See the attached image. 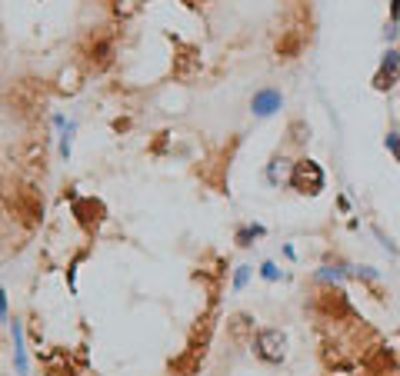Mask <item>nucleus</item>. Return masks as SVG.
<instances>
[{
  "label": "nucleus",
  "instance_id": "20",
  "mask_svg": "<svg viewBox=\"0 0 400 376\" xmlns=\"http://www.w3.org/2000/svg\"><path fill=\"white\" fill-rule=\"evenodd\" d=\"M247 276H250V270H247V267H240V270L233 273V286H237V290H240V286L247 283Z\"/></svg>",
  "mask_w": 400,
  "mask_h": 376
},
{
  "label": "nucleus",
  "instance_id": "5",
  "mask_svg": "<svg viewBox=\"0 0 400 376\" xmlns=\"http://www.w3.org/2000/svg\"><path fill=\"white\" fill-rule=\"evenodd\" d=\"M14 210H17V217H24V224L33 226L44 217V200H40V194L33 187H20L14 194Z\"/></svg>",
  "mask_w": 400,
  "mask_h": 376
},
{
  "label": "nucleus",
  "instance_id": "3",
  "mask_svg": "<svg viewBox=\"0 0 400 376\" xmlns=\"http://www.w3.org/2000/svg\"><path fill=\"white\" fill-rule=\"evenodd\" d=\"M74 217H77V224L87 230V233H97L100 224L107 220V207L97 200V196H77L74 200Z\"/></svg>",
  "mask_w": 400,
  "mask_h": 376
},
{
  "label": "nucleus",
  "instance_id": "21",
  "mask_svg": "<svg viewBox=\"0 0 400 376\" xmlns=\"http://www.w3.org/2000/svg\"><path fill=\"white\" fill-rule=\"evenodd\" d=\"M3 316H7V293L0 290V320H3Z\"/></svg>",
  "mask_w": 400,
  "mask_h": 376
},
{
  "label": "nucleus",
  "instance_id": "23",
  "mask_svg": "<svg viewBox=\"0 0 400 376\" xmlns=\"http://www.w3.org/2000/svg\"><path fill=\"white\" fill-rule=\"evenodd\" d=\"M180 3H187V7H197V3H203V0H180Z\"/></svg>",
  "mask_w": 400,
  "mask_h": 376
},
{
  "label": "nucleus",
  "instance_id": "16",
  "mask_svg": "<svg viewBox=\"0 0 400 376\" xmlns=\"http://www.w3.org/2000/svg\"><path fill=\"white\" fill-rule=\"evenodd\" d=\"M110 3H114V10H117V14H134V10H137V7H134V0H110Z\"/></svg>",
  "mask_w": 400,
  "mask_h": 376
},
{
  "label": "nucleus",
  "instance_id": "15",
  "mask_svg": "<svg viewBox=\"0 0 400 376\" xmlns=\"http://www.w3.org/2000/svg\"><path fill=\"white\" fill-rule=\"evenodd\" d=\"M254 237H263V226H244V230L237 233V243H240V246H250Z\"/></svg>",
  "mask_w": 400,
  "mask_h": 376
},
{
  "label": "nucleus",
  "instance_id": "9",
  "mask_svg": "<svg viewBox=\"0 0 400 376\" xmlns=\"http://www.w3.org/2000/svg\"><path fill=\"white\" fill-rule=\"evenodd\" d=\"M44 370L50 376H74V366H70V360H67V353L63 350H50L44 357Z\"/></svg>",
  "mask_w": 400,
  "mask_h": 376
},
{
  "label": "nucleus",
  "instance_id": "7",
  "mask_svg": "<svg viewBox=\"0 0 400 376\" xmlns=\"http://www.w3.org/2000/svg\"><path fill=\"white\" fill-rule=\"evenodd\" d=\"M397 80H400V54L397 50H387L384 63H380V70L374 77V87H377V91H390Z\"/></svg>",
  "mask_w": 400,
  "mask_h": 376
},
{
  "label": "nucleus",
  "instance_id": "10",
  "mask_svg": "<svg viewBox=\"0 0 400 376\" xmlns=\"http://www.w3.org/2000/svg\"><path fill=\"white\" fill-rule=\"evenodd\" d=\"M321 306L327 310V313H334V316H347V297L340 293V290H327V293H321Z\"/></svg>",
  "mask_w": 400,
  "mask_h": 376
},
{
  "label": "nucleus",
  "instance_id": "12",
  "mask_svg": "<svg viewBox=\"0 0 400 376\" xmlns=\"http://www.w3.org/2000/svg\"><path fill=\"white\" fill-rule=\"evenodd\" d=\"M291 173H293V166L287 164L284 157H274V160H270V166H267V177H270V183L291 180Z\"/></svg>",
  "mask_w": 400,
  "mask_h": 376
},
{
  "label": "nucleus",
  "instance_id": "11",
  "mask_svg": "<svg viewBox=\"0 0 400 376\" xmlns=\"http://www.w3.org/2000/svg\"><path fill=\"white\" fill-rule=\"evenodd\" d=\"M10 333H14V360H17V373L27 376V353H24V327L20 320L10 323Z\"/></svg>",
  "mask_w": 400,
  "mask_h": 376
},
{
  "label": "nucleus",
  "instance_id": "13",
  "mask_svg": "<svg viewBox=\"0 0 400 376\" xmlns=\"http://www.w3.org/2000/svg\"><path fill=\"white\" fill-rule=\"evenodd\" d=\"M297 50H300V37H297V33H287V37H284V40L277 44V54L284 57V61H291Z\"/></svg>",
  "mask_w": 400,
  "mask_h": 376
},
{
  "label": "nucleus",
  "instance_id": "22",
  "mask_svg": "<svg viewBox=\"0 0 400 376\" xmlns=\"http://www.w3.org/2000/svg\"><path fill=\"white\" fill-rule=\"evenodd\" d=\"M390 17H394V20L400 17V0H390Z\"/></svg>",
  "mask_w": 400,
  "mask_h": 376
},
{
  "label": "nucleus",
  "instance_id": "17",
  "mask_svg": "<svg viewBox=\"0 0 400 376\" xmlns=\"http://www.w3.org/2000/svg\"><path fill=\"white\" fill-rule=\"evenodd\" d=\"M70 136H74V123H67V130H63V143H61V153H63V157L70 153Z\"/></svg>",
  "mask_w": 400,
  "mask_h": 376
},
{
  "label": "nucleus",
  "instance_id": "8",
  "mask_svg": "<svg viewBox=\"0 0 400 376\" xmlns=\"http://www.w3.org/2000/svg\"><path fill=\"white\" fill-rule=\"evenodd\" d=\"M250 110H254L257 117H270L274 110H280V93H277V91H261V93H254V104H250Z\"/></svg>",
  "mask_w": 400,
  "mask_h": 376
},
{
  "label": "nucleus",
  "instance_id": "6",
  "mask_svg": "<svg viewBox=\"0 0 400 376\" xmlns=\"http://www.w3.org/2000/svg\"><path fill=\"white\" fill-rule=\"evenodd\" d=\"M110 61H114V37L110 33H93L91 47H87V63L93 70H104Z\"/></svg>",
  "mask_w": 400,
  "mask_h": 376
},
{
  "label": "nucleus",
  "instance_id": "4",
  "mask_svg": "<svg viewBox=\"0 0 400 376\" xmlns=\"http://www.w3.org/2000/svg\"><path fill=\"white\" fill-rule=\"evenodd\" d=\"M257 357L263 363H284V357H287V333L261 330L257 333Z\"/></svg>",
  "mask_w": 400,
  "mask_h": 376
},
{
  "label": "nucleus",
  "instance_id": "14",
  "mask_svg": "<svg viewBox=\"0 0 400 376\" xmlns=\"http://www.w3.org/2000/svg\"><path fill=\"white\" fill-rule=\"evenodd\" d=\"M231 330H233V340H244L247 330H254V323H250L247 313H237V316H231Z\"/></svg>",
  "mask_w": 400,
  "mask_h": 376
},
{
  "label": "nucleus",
  "instance_id": "19",
  "mask_svg": "<svg viewBox=\"0 0 400 376\" xmlns=\"http://www.w3.org/2000/svg\"><path fill=\"white\" fill-rule=\"evenodd\" d=\"M387 147L394 150V157H397V164H400V136L397 134H387Z\"/></svg>",
  "mask_w": 400,
  "mask_h": 376
},
{
  "label": "nucleus",
  "instance_id": "1",
  "mask_svg": "<svg viewBox=\"0 0 400 376\" xmlns=\"http://www.w3.org/2000/svg\"><path fill=\"white\" fill-rule=\"evenodd\" d=\"M291 187L304 196H317L323 190V170L317 160H297L291 173Z\"/></svg>",
  "mask_w": 400,
  "mask_h": 376
},
{
  "label": "nucleus",
  "instance_id": "2",
  "mask_svg": "<svg viewBox=\"0 0 400 376\" xmlns=\"http://www.w3.org/2000/svg\"><path fill=\"white\" fill-rule=\"evenodd\" d=\"M174 80L180 84H190L194 77L200 74V50L190 44H177L174 47V67H170Z\"/></svg>",
  "mask_w": 400,
  "mask_h": 376
},
{
  "label": "nucleus",
  "instance_id": "18",
  "mask_svg": "<svg viewBox=\"0 0 400 376\" xmlns=\"http://www.w3.org/2000/svg\"><path fill=\"white\" fill-rule=\"evenodd\" d=\"M261 276H263V280H277L280 270L274 267V263H263V267H261Z\"/></svg>",
  "mask_w": 400,
  "mask_h": 376
}]
</instances>
